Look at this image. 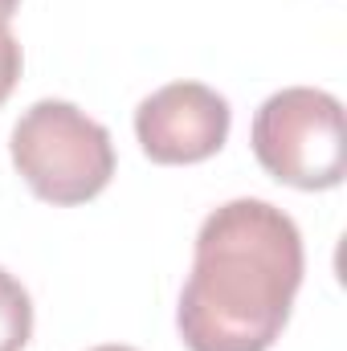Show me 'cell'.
<instances>
[{"label": "cell", "instance_id": "3", "mask_svg": "<svg viewBox=\"0 0 347 351\" xmlns=\"http://www.w3.org/2000/svg\"><path fill=\"white\" fill-rule=\"evenodd\" d=\"M250 143L274 180L302 192L335 188L347 172L344 102L315 86L278 90L258 106Z\"/></svg>", "mask_w": 347, "mask_h": 351}, {"label": "cell", "instance_id": "1", "mask_svg": "<svg viewBox=\"0 0 347 351\" xmlns=\"http://www.w3.org/2000/svg\"><path fill=\"white\" fill-rule=\"evenodd\" d=\"M302 233L270 200H229L196 233L176 327L188 351H270L302 286Z\"/></svg>", "mask_w": 347, "mask_h": 351}, {"label": "cell", "instance_id": "4", "mask_svg": "<svg viewBox=\"0 0 347 351\" xmlns=\"http://www.w3.org/2000/svg\"><path fill=\"white\" fill-rule=\"evenodd\" d=\"M233 110L204 82H172L147 94L135 110V139L152 164L180 168L213 160L229 139Z\"/></svg>", "mask_w": 347, "mask_h": 351}, {"label": "cell", "instance_id": "8", "mask_svg": "<svg viewBox=\"0 0 347 351\" xmlns=\"http://www.w3.org/2000/svg\"><path fill=\"white\" fill-rule=\"evenodd\" d=\"M90 351H135V348H123V343H102V348H90Z\"/></svg>", "mask_w": 347, "mask_h": 351}, {"label": "cell", "instance_id": "5", "mask_svg": "<svg viewBox=\"0 0 347 351\" xmlns=\"http://www.w3.org/2000/svg\"><path fill=\"white\" fill-rule=\"evenodd\" d=\"M33 339L29 290L0 265V351H25Z\"/></svg>", "mask_w": 347, "mask_h": 351}, {"label": "cell", "instance_id": "6", "mask_svg": "<svg viewBox=\"0 0 347 351\" xmlns=\"http://www.w3.org/2000/svg\"><path fill=\"white\" fill-rule=\"evenodd\" d=\"M21 66H25V53H21V41L12 37L8 21H0V106L8 102V94L21 82Z\"/></svg>", "mask_w": 347, "mask_h": 351}, {"label": "cell", "instance_id": "7", "mask_svg": "<svg viewBox=\"0 0 347 351\" xmlns=\"http://www.w3.org/2000/svg\"><path fill=\"white\" fill-rule=\"evenodd\" d=\"M16 4H21V0H0V21H8V16L16 12Z\"/></svg>", "mask_w": 347, "mask_h": 351}, {"label": "cell", "instance_id": "2", "mask_svg": "<svg viewBox=\"0 0 347 351\" xmlns=\"http://www.w3.org/2000/svg\"><path fill=\"white\" fill-rule=\"evenodd\" d=\"M12 168L45 204H86L115 176V143L102 123L62 98L33 102L12 127Z\"/></svg>", "mask_w": 347, "mask_h": 351}]
</instances>
